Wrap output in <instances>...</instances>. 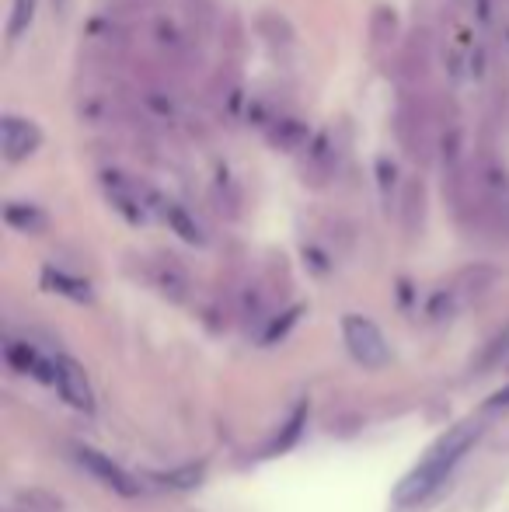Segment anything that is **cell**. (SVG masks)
I'll use <instances>...</instances> for the list:
<instances>
[{
    "instance_id": "obj_1",
    "label": "cell",
    "mask_w": 509,
    "mask_h": 512,
    "mask_svg": "<svg viewBox=\"0 0 509 512\" xmlns=\"http://www.w3.org/2000/svg\"><path fill=\"white\" fill-rule=\"evenodd\" d=\"M478 436H482V422H475V418L454 425V429H450L447 436H443L440 443L422 457V464L398 485V492H394L398 506H419V502H426L429 495H433L436 488L450 478V471L461 464L464 453L475 446Z\"/></svg>"
},
{
    "instance_id": "obj_9",
    "label": "cell",
    "mask_w": 509,
    "mask_h": 512,
    "mask_svg": "<svg viewBox=\"0 0 509 512\" xmlns=\"http://www.w3.org/2000/svg\"><path fill=\"white\" fill-rule=\"evenodd\" d=\"M433 35L429 28H415L412 35L405 39V49L398 56V74L405 77L408 84H422L429 77V67H433Z\"/></svg>"
},
{
    "instance_id": "obj_2",
    "label": "cell",
    "mask_w": 509,
    "mask_h": 512,
    "mask_svg": "<svg viewBox=\"0 0 509 512\" xmlns=\"http://www.w3.org/2000/svg\"><path fill=\"white\" fill-rule=\"evenodd\" d=\"M461 216H475L482 227L509 237V168L492 150H478L471 161V199Z\"/></svg>"
},
{
    "instance_id": "obj_10",
    "label": "cell",
    "mask_w": 509,
    "mask_h": 512,
    "mask_svg": "<svg viewBox=\"0 0 509 512\" xmlns=\"http://www.w3.org/2000/svg\"><path fill=\"white\" fill-rule=\"evenodd\" d=\"M77 460H81L84 471L95 474V478L102 481V485H109L112 492L126 495V499H136V495H140V485L129 478V474L116 464V460L105 457V453L91 450V446H81V450H77Z\"/></svg>"
},
{
    "instance_id": "obj_17",
    "label": "cell",
    "mask_w": 509,
    "mask_h": 512,
    "mask_svg": "<svg viewBox=\"0 0 509 512\" xmlns=\"http://www.w3.org/2000/svg\"><path fill=\"white\" fill-rule=\"evenodd\" d=\"M255 28L272 49H290L293 46V28H290V21H286L283 14L262 11V14H258V21H255Z\"/></svg>"
},
{
    "instance_id": "obj_28",
    "label": "cell",
    "mask_w": 509,
    "mask_h": 512,
    "mask_svg": "<svg viewBox=\"0 0 509 512\" xmlns=\"http://www.w3.org/2000/svg\"><path fill=\"white\" fill-rule=\"evenodd\" d=\"M509 405V387H503V391H496L489 398V408H506Z\"/></svg>"
},
{
    "instance_id": "obj_22",
    "label": "cell",
    "mask_w": 509,
    "mask_h": 512,
    "mask_svg": "<svg viewBox=\"0 0 509 512\" xmlns=\"http://www.w3.org/2000/svg\"><path fill=\"white\" fill-rule=\"evenodd\" d=\"M374 171H377V185H381L384 203H391V196L398 192V164H394L387 154H381V157H377V164H374Z\"/></svg>"
},
{
    "instance_id": "obj_11",
    "label": "cell",
    "mask_w": 509,
    "mask_h": 512,
    "mask_svg": "<svg viewBox=\"0 0 509 512\" xmlns=\"http://www.w3.org/2000/svg\"><path fill=\"white\" fill-rule=\"evenodd\" d=\"M335 164H339V150H335L332 133L325 129V133L311 136L307 154H304V175L311 178L314 185H325L328 178L335 175Z\"/></svg>"
},
{
    "instance_id": "obj_16",
    "label": "cell",
    "mask_w": 509,
    "mask_h": 512,
    "mask_svg": "<svg viewBox=\"0 0 509 512\" xmlns=\"http://www.w3.org/2000/svg\"><path fill=\"white\" fill-rule=\"evenodd\" d=\"M4 220H7V227L21 230V234H42L49 223L39 206H28V203H7Z\"/></svg>"
},
{
    "instance_id": "obj_24",
    "label": "cell",
    "mask_w": 509,
    "mask_h": 512,
    "mask_svg": "<svg viewBox=\"0 0 509 512\" xmlns=\"http://www.w3.org/2000/svg\"><path fill=\"white\" fill-rule=\"evenodd\" d=\"M154 279H157V286H161L164 293H171V297H175V300L185 293V276H182V272H178L171 262H161V265H157Z\"/></svg>"
},
{
    "instance_id": "obj_12",
    "label": "cell",
    "mask_w": 509,
    "mask_h": 512,
    "mask_svg": "<svg viewBox=\"0 0 509 512\" xmlns=\"http://www.w3.org/2000/svg\"><path fill=\"white\" fill-rule=\"evenodd\" d=\"M210 98H213V105L227 115V119H238L241 112H248L245 95H241V84L231 70H220L217 81H213V88H210Z\"/></svg>"
},
{
    "instance_id": "obj_15",
    "label": "cell",
    "mask_w": 509,
    "mask_h": 512,
    "mask_svg": "<svg viewBox=\"0 0 509 512\" xmlns=\"http://www.w3.org/2000/svg\"><path fill=\"white\" fill-rule=\"evenodd\" d=\"M161 216L168 220V227L175 230V234L182 237L185 244H206L203 227H199L196 216H192L185 206H178V203H171V199H164V203H161Z\"/></svg>"
},
{
    "instance_id": "obj_25",
    "label": "cell",
    "mask_w": 509,
    "mask_h": 512,
    "mask_svg": "<svg viewBox=\"0 0 509 512\" xmlns=\"http://www.w3.org/2000/svg\"><path fill=\"white\" fill-rule=\"evenodd\" d=\"M304 422H307V405H300L297 411H293V418L286 422V429H283V436L276 439V443L269 446V453H283V450H290L293 446V439L300 436V429H304Z\"/></svg>"
},
{
    "instance_id": "obj_19",
    "label": "cell",
    "mask_w": 509,
    "mask_h": 512,
    "mask_svg": "<svg viewBox=\"0 0 509 512\" xmlns=\"http://www.w3.org/2000/svg\"><path fill=\"white\" fill-rule=\"evenodd\" d=\"M42 283H46L53 293H63V297L77 300V304H88V300H91L88 283H84V279H77V276H67L63 269H46V272H42Z\"/></svg>"
},
{
    "instance_id": "obj_4",
    "label": "cell",
    "mask_w": 509,
    "mask_h": 512,
    "mask_svg": "<svg viewBox=\"0 0 509 512\" xmlns=\"http://www.w3.org/2000/svg\"><path fill=\"white\" fill-rule=\"evenodd\" d=\"M147 25H150V39H154L157 53L164 56L168 67H178V70L196 67L199 63V39L189 32V28H182L175 18H164V14H154Z\"/></svg>"
},
{
    "instance_id": "obj_20",
    "label": "cell",
    "mask_w": 509,
    "mask_h": 512,
    "mask_svg": "<svg viewBox=\"0 0 509 512\" xmlns=\"http://www.w3.org/2000/svg\"><path fill=\"white\" fill-rule=\"evenodd\" d=\"M401 216H405L408 230L422 227V216H426V189H422V182H408L401 189Z\"/></svg>"
},
{
    "instance_id": "obj_13",
    "label": "cell",
    "mask_w": 509,
    "mask_h": 512,
    "mask_svg": "<svg viewBox=\"0 0 509 512\" xmlns=\"http://www.w3.org/2000/svg\"><path fill=\"white\" fill-rule=\"evenodd\" d=\"M265 136H269V143L272 147H279V150H300V147H307V126L300 119H293V115H276V119L269 122V129H265Z\"/></svg>"
},
{
    "instance_id": "obj_6",
    "label": "cell",
    "mask_w": 509,
    "mask_h": 512,
    "mask_svg": "<svg viewBox=\"0 0 509 512\" xmlns=\"http://www.w3.org/2000/svg\"><path fill=\"white\" fill-rule=\"evenodd\" d=\"M84 42H88V53L95 60L112 63L133 49V28L119 14H95L84 28Z\"/></svg>"
},
{
    "instance_id": "obj_23",
    "label": "cell",
    "mask_w": 509,
    "mask_h": 512,
    "mask_svg": "<svg viewBox=\"0 0 509 512\" xmlns=\"http://www.w3.org/2000/svg\"><path fill=\"white\" fill-rule=\"evenodd\" d=\"M157 481L168 488H196L203 481V464H189V467H178L171 474H157Z\"/></svg>"
},
{
    "instance_id": "obj_8",
    "label": "cell",
    "mask_w": 509,
    "mask_h": 512,
    "mask_svg": "<svg viewBox=\"0 0 509 512\" xmlns=\"http://www.w3.org/2000/svg\"><path fill=\"white\" fill-rule=\"evenodd\" d=\"M42 143V129L35 122L21 119V115H4L0 119V147H4L7 164H21L25 157H32Z\"/></svg>"
},
{
    "instance_id": "obj_21",
    "label": "cell",
    "mask_w": 509,
    "mask_h": 512,
    "mask_svg": "<svg viewBox=\"0 0 509 512\" xmlns=\"http://www.w3.org/2000/svg\"><path fill=\"white\" fill-rule=\"evenodd\" d=\"M32 18H35V0H14V4H11V21H7V42H11V46L28 32Z\"/></svg>"
},
{
    "instance_id": "obj_27",
    "label": "cell",
    "mask_w": 509,
    "mask_h": 512,
    "mask_svg": "<svg viewBox=\"0 0 509 512\" xmlns=\"http://www.w3.org/2000/svg\"><path fill=\"white\" fill-rule=\"evenodd\" d=\"M70 7H74V0H53V14L60 21H67L70 18Z\"/></svg>"
},
{
    "instance_id": "obj_26",
    "label": "cell",
    "mask_w": 509,
    "mask_h": 512,
    "mask_svg": "<svg viewBox=\"0 0 509 512\" xmlns=\"http://www.w3.org/2000/svg\"><path fill=\"white\" fill-rule=\"evenodd\" d=\"M485 70H489V53H485V46H471V56H468V77H475V81H482Z\"/></svg>"
},
{
    "instance_id": "obj_18",
    "label": "cell",
    "mask_w": 509,
    "mask_h": 512,
    "mask_svg": "<svg viewBox=\"0 0 509 512\" xmlns=\"http://www.w3.org/2000/svg\"><path fill=\"white\" fill-rule=\"evenodd\" d=\"M394 35H398V11L391 4H377L374 14H370V46L387 49Z\"/></svg>"
},
{
    "instance_id": "obj_3",
    "label": "cell",
    "mask_w": 509,
    "mask_h": 512,
    "mask_svg": "<svg viewBox=\"0 0 509 512\" xmlns=\"http://www.w3.org/2000/svg\"><path fill=\"white\" fill-rule=\"evenodd\" d=\"M102 185H105V196H109L112 209L123 213L133 227H140V223L150 220V206L161 209V203H164L157 192H150L147 185L123 175V171H102Z\"/></svg>"
},
{
    "instance_id": "obj_5",
    "label": "cell",
    "mask_w": 509,
    "mask_h": 512,
    "mask_svg": "<svg viewBox=\"0 0 509 512\" xmlns=\"http://www.w3.org/2000/svg\"><path fill=\"white\" fill-rule=\"evenodd\" d=\"M342 338H346V349L363 370H381L391 359V349H387L381 328H377L370 317H360V314H349L342 321Z\"/></svg>"
},
{
    "instance_id": "obj_14",
    "label": "cell",
    "mask_w": 509,
    "mask_h": 512,
    "mask_svg": "<svg viewBox=\"0 0 509 512\" xmlns=\"http://www.w3.org/2000/svg\"><path fill=\"white\" fill-rule=\"evenodd\" d=\"M7 363L18 373H32V377L53 384V363H46L39 352L28 349V342H7Z\"/></svg>"
},
{
    "instance_id": "obj_7",
    "label": "cell",
    "mask_w": 509,
    "mask_h": 512,
    "mask_svg": "<svg viewBox=\"0 0 509 512\" xmlns=\"http://www.w3.org/2000/svg\"><path fill=\"white\" fill-rule=\"evenodd\" d=\"M53 384L70 408H77V411L95 408V391H91V384H88V373H84L74 359H67V356L53 359Z\"/></svg>"
}]
</instances>
